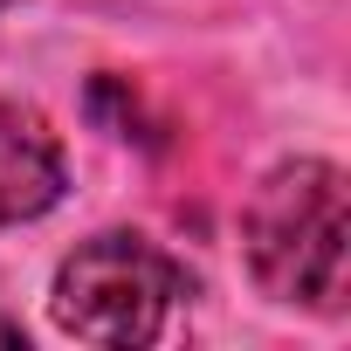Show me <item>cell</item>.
Returning a JSON list of instances; mask_svg holds the SVG:
<instances>
[{"label":"cell","mask_w":351,"mask_h":351,"mask_svg":"<svg viewBox=\"0 0 351 351\" xmlns=\"http://www.w3.org/2000/svg\"><path fill=\"white\" fill-rule=\"evenodd\" d=\"M344 241H351V207H344V172L330 158H289L248 200L241 248L248 269L269 296L337 310L344 303Z\"/></svg>","instance_id":"6da1fadb"},{"label":"cell","mask_w":351,"mask_h":351,"mask_svg":"<svg viewBox=\"0 0 351 351\" xmlns=\"http://www.w3.org/2000/svg\"><path fill=\"white\" fill-rule=\"evenodd\" d=\"M186 296V276L172 255H158L145 234H97L83 241L49 289V310L69 337L104 351H138L165 330L172 303Z\"/></svg>","instance_id":"7a4b0ae2"},{"label":"cell","mask_w":351,"mask_h":351,"mask_svg":"<svg viewBox=\"0 0 351 351\" xmlns=\"http://www.w3.org/2000/svg\"><path fill=\"white\" fill-rule=\"evenodd\" d=\"M62 186H69V165H62L49 117L28 104H0V228L49 214Z\"/></svg>","instance_id":"3957f363"},{"label":"cell","mask_w":351,"mask_h":351,"mask_svg":"<svg viewBox=\"0 0 351 351\" xmlns=\"http://www.w3.org/2000/svg\"><path fill=\"white\" fill-rule=\"evenodd\" d=\"M0 351H21V324L8 317V303H0Z\"/></svg>","instance_id":"277c9868"}]
</instances>
